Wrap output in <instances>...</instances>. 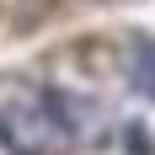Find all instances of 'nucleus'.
I'll use <instances>...</instances> for the list:
<instances>
[{
  "mask_svg": "<svg viewBox=\"0 0 155 155\" xmlns=\"http://www.w3.org/2000/svg\"><path fill=\"white\" fill-rule=\"evenodd\" d=\"M0 144L11 155H70V102L27 75H0Z\"/></svg>",
  "mask_w": 155,
  "mask_h": 155,
  "instance_id": "nucleus-1",
  "label": "nucleus"
},
{
  "mask_svg": "<svg viewBox=\"0 0 155 155\" xmlns=\"http://www.w3.org/2000/svg\"><path fill=\"white\" fill-rule=\"evenodd\" d=\"M128 86L155 102V38H134V48H128Z\"/></svg>",
  "mask_w": 155,
  "mask_h": 155,
  "instance_id": "nucleus-2",
  "label": "nucleus"
},
{
  "mask_svg": "<svg viewBox=\"0 0 155 155\" xmlns=\"http://www.w3.org/2000/svg\"><path fill=\"white\" fill-rule=\"evenodd\" d=\"M123 155H155V139H150V128H144L139 118L123 123Z\"/></svg>",
  "mask_w": 155,
  "mask_h": 155,
  "instance_id": "nucleus-3",
  "label": "nucleus"
}]
</instances>
